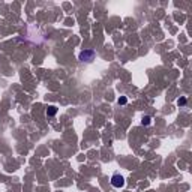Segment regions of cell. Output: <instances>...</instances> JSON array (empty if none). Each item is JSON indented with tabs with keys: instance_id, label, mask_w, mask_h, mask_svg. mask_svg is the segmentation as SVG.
<instances>
[{
	"instance_id": "cell-1",
	"label": "cell",
	"mask_w": 192,
	"mask_h": 192,
	"mask_svg": "<svg viewBox=\"0 0 192 192\" xmlns=\"http://www.w3.org/2000/svg\"><path fill=\"white\" fill-rule=\"evenodd\" d=\"M111 185L117 188V189H120V188H123L125 186V177L120 174H113L111 176Z\"/></svg>"
},
{
	"instance_id": "cell-2",
	"label": "cell",
	"mask_w": 192,
	"mask_h": 192,
	"mask_svg": "<svg viewBox=\"0 0 192 192\" xmlns=\"http://www.w3.org/2000/svg\"><path fill=\"white\" fill-rule=\"evenodd\" d=\"M80 60L81 62H92L93 59H95V51L93 50H84L80 53Z\"/></svg>"
},
{
	"instance_id": "cell-3",
	"label": "cell",
	"mask_w": 192,
	"mask_h": 192,
	"mask_svg": "<svg viewBox=\"0 0 192 192\" xmlns=\"http://www.w3.org/2000/svg\"><path fill=\"white\" fill-rule=\"evenodd\" d=\"M56 113H57V107H54V105H51V107H48V108H47V116H48V117L56 116Z\"/></svg>"
},
{
	"instance_id": "cell-4",
	"label": "cell",
	"mask_w": 192,
	"mask_h": 192,
	"mask_svg": "<svg viewBox=\"0 0 192 192\" xmlns=\"http://www.w3.org/2000/svg\"><path fill=\"white\" fill-rule=\"evenodd\" d=\"M141 123L144 126H149L152 123V117H149V116H144L143 117V120H141Z\"/></svg>"
},
{
	"instance_id": "cell-5",
	"label": "cell",
	"mask_w": 192,
	"mask_h": 192,
	"mask_svg": "<svg viewBox=\"0 0 192 192\" xmlns=\"http://www.w3.org/2000/svg\"><path fill=\"white\" fill-rule=\"evenodd\" d=\"M117 102H119V104H120V105H125L126 102H128V99H126L125 96H123V98H120V99L117 101Z\"/></svg>"
},
{
	"instance_id": "cell-6",
	"label": "cell",
	"mask_w": 192,
	"mask_h": 192,
	"mask_svg": "<svg viewBox=\"0 0 192 192\" xmlns=\"http://www.w3.org/2000/svg\"><path fill=\"white\" fill-rule=\"evenodd\" d=\"M177 104H179V105H185V104H186V99H185V98H182V99L177 101Z\"/></svg>"
}]
</instances>
